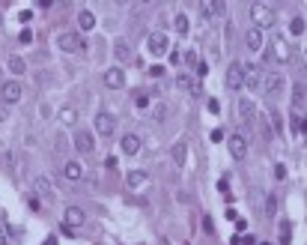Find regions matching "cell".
Here are the masks:
<instances>
[{
    "mask_svg": "<svg viewBox=\"0 0 307 245\" xmlns=\"http://www.w3.org/2000/svg\"><path fill=\"white\" fill-rule=\"evenodd\" d=\"M251 21H254L256 30L262 33V30H269V27L277 24V15H274V9L269 3H254V6H251Z\"/></svg>",
    "mask_w": 307,
    "mask_h": 245,
    "instance_id": "1",
    "label": "cell"
},
{
    "mask_svg": "<svg viewBox=\"0 0 307 245\" xmlns=\"http://www.w3.org/2000/svg\"><path fill=\"white\" fill-rule=\"evenodd\" d=\"M146 51L152 54V57H161V54L170 51V39L167 33H161V30H155V33L146 36Z\"/></svg>",
    "mask_w": 307,
    "mask_h": 245,
    "instance_id": "2",
    "label": "cell"
},
{
    "mask_svg": "<svg viewBox=\"0 0 307 245\" xmlns=\"http://www.w3.org/2000/svg\"><path fill=\"white\" fill-rule=\"evenodd\" d=\"M21 96H24V87L18 84V81H3V87H0V99H3V105H18L21 102Z\"/></svg>",
    "mask_w": 307,
    "mask_h": 245,
    "instance_id": "3",
    "label": "cell"
},
{
    "mask_svg": "<svg viewBox=\"0 0 307 245\" xmlns=\"http://www.w3.org/2000/svg\"><path fill=\"white\" fill-rule=\"evenodd\" d=\"M57 48H60V51H66V54H78L81 51V48H84V42H81V36L78 33H60L57 36Z\"/></svg>",
    "mask_w": 307,
    "mask_h": 245,
    "instance_id": "4",
    "label": "cell"
},
{
    "mask_svg": "<svg viewBox=\"0 0 307 245\" xmlns=\"http://www.w3.org/2000/svg\"><path fill=\"white\" fill-rule=\"evenodd\" d=\"M283 84H287V81H283L280 72H269V75H262V84H259V87H262L266 96H277V93L283 90Z\"/></svg>",
    "mask_w": 307,
    "mask_h": 245,
    "instance_id": "5",
    "label": "cell"
},
{
    "mask_svg": "<svg viewBox=\"0 0 307 245\" xmlns=\"http://www.w3.org/2000/svg\"><path fill=\"white\" fill-rule=\"evenodd\" d=\"M262 84V69L259 66H242V87L256 90Z\"/></svg>",
    "mask_w": 307,
    "mask_h": 245,
    "instance_id": "6",
    "label": "cell"
},
{
    "mask_svg": "<svg viewBox=\"0 0 307 245\" xmlns=\"http://www.w3.org/2000/svg\"><path fill=\"white\" fill-rule=\"evenodd\" d=\"M114 129H117V120H114L107 111H99V114H96V132H99L102 138H111Z\"/></svg>",
    "mask_w": 307,
    "mask_h": 245,
    "instance_id": "7",
    "label": "cell"
},
{
    "mask_svg": "<svg viewBox=\"0 0 307 245\" xmlns=\"http://www.w3.org/2000/svg\"><path fill=\"white\" fill-rule=\"evenodd\" d=\"M230 156L236 158V161H245V156H248V138L245 135H230Z\"/></svg>",
    "mask_w": 307,
    "mask_h": 245,
    "instance_id": "8",
    "label": "cell"
},
{
    "mask_svg": "<svg viewBox=\"0 0 307 245\" xmlns=\"http://www.w3.org/2000/svg\"><path fill=\"white\" fill-rule=\"evenodd\" d=\"M75 150H78L81 156H90V153L96 150V138H93L90 132H84V129H81V132H75Z\"/></svg>",
    "mask_w": 307,
    "mask_h": 245,
    "instance_id": "9",
    "label": "cell"
},
{
    "mask_svg": "<svg viewBox=\"0 0 307 245\" xmlns=\"http://www.w3.org/2000/svg\"><path fill=\"white\" fill-rule=\"evenodd\" d=\"M104 87L122 90V87H125V72H122L120 66H111V69L104 72Z\"/></svg>",
    "mask_w": 307,
    "mask_h": 245,
    "instance_id": "10",
    "label": "cell"
},
{
    "mask_svg": "<svg viewBox=\"0 0 307 245\" xmlns=\"http://www.w3.org/2000/svg\"><path fill=\"white\" fill-rule=\"evenodd\" d=\"M84 221H86V215H84V210H81V207H69L66 215H63V228H69V230L81 228Z\"/></svg>",
    "mask_w": 307,
    "mask_h": 245,
    "instance_id": "11",
    "label": "cell"
},
{
    "mask_svg": "<svg viewBox=\"0 0 307 245\" xmlns=\"http://www.w3.org/2000/svg\"><path fill=\"white\" fill-rule=\"evenodd\" d=\"M239 117H242V122H245V126L256 122V108H254V102H251L248 96H242V99H239Z\"/></svg>",
    "mask_w": 307,
    "mask_h": 245,
    "instance_id": "12",
    "label": "cell"
},
{
    "mask_svg": "<svg viewBox=\"0 0 307 245\" xmlns=\"http://www.w3.org/2000/svg\"><path fill=\"white\" fill-rule=\"evenodd\" d=\"M140 135H135V132H128V135H122V153L125 156H137L140 153Z\"/></svg>",
    "mask_w": 307,
    "mask_h": 245,
    "instance_id": "13",
    "label": "cell"
},
{
    "mask_svg": "<svg viewBox=\"0 0 307 245\" xmlns=\"http://www.w3.org/2000/svg\"><path fill=\"white\" fill-rule=\"evenodd\" d=\"M242 66L245 63H230V69H227V87L230 90H242Z\"/></svg>",
    "mask_w": 307,
    "mask_h": 245,
    "instance_id": "14",
    "label": "cell"
},
{
    "mask_svg": "<svg viewBox=\"0 0 307 245\" xmlns=\"http://www.w3.org/2000/svg\"><path fill=\"white\" fill-rule=\"evenodd\" d=\"M176 87L185 90V93H191V96H200V87L194 84V78H191L188 72H179V78H176Z\"/></svg>",
    "mask_w": 307,
    "mask_h": 245,
    "instance_id": "15",
    "label": "cell"
},
{
    "mask_svg": "<svg viewBox=\"0 0 307 245\" xmlns=\"http://www.w3.org/2000/svg\"><path fill=\"white\" fill-rule=\"evenodd\" d=\"M63 176H66L69 182H78V179L84 176V168H81V161H66V165H63Z\"/></svg>",
    "mask_w": 307,
    "mask_h": 245,
    "instance_id": "16",
    "label": "cell"
},
{
    "mask_svg": "<svg viewBox=\"0 0 307 245\" xmlns=\"http://www.w3.org/2000/svg\"><path fill=\"white\" fill-rule=\"evenodd\" d=\"M114 54H117L120 63H128V60H131V45H128V39H117V42H114Z\"/></svg>",
    "mask_w": 307,
    "mask_h": 245,
    "instance_id": "17",
    "label": "cell"
},
{
    "mask_svg": "<svg viewBox=\"0 0 307 245\" xmlns=\"http://www.w3.org/2000/svg\"><path fill=\"white\" fill-rule=\"evenodd\" d=\"M301 111H304V84L298 81L292 87V114H301Z\"/></svg>",
    "mask_w": 307,
    "mask_h": 245,
    "instance_id": "18",
    "label": "cell"
},
{
    "mask_svg": "<svg viewBox=\"0 0 307 245\" xmlns=\"http://www.w3.org/2000/svg\"><path fill=\"white\" fill-rule=\"evenodd\" d=\"M200 12H203V18L221 15V12H224V3H221V0H203V3H200Z\"/></svg>",
    "mask_w": 307,
    "mask_h": 245,
    "instance_id": "19",
    "label": "cell"
},
{
    "mask_svg": "<svg viewBox=\"0 0 307 245\" xmlns=\"http://www.w3.org/2000/svg\"><path fill=\"white\" fill-rule=\"evenodd\" d=\"M245 42H248V48H251V51H262V33H259V30H256V27H251V30H248V33H245Z\"/></svg>",
    "mask_w": 307,
    "mask_h": 245,
    "instance_id": "20",
    "label": "cell"
},
{
    "mask_svg": "<svg viewBox=\"0 0 307 245\" xmlns=\"http://www.w3.org/2000/svg\"><path fill=\"white\" fill-rule=\"evenodd\" d=\"M185 158H188V144H185V140H176V144H173V161L182 168Z\"/></svg>",
    "mask_w": 307,
    "mask_h": 245,
    "instance_id": "21",
    "label": "cell"
},
{
    "mask_svg": "<svg viewBox=\"0 0 307 245\" xmlns=\"http://www.w3.org/2000/svg\"><path fill=\"white\" fill-rule=\"evenodd\" d=\"M78 27H81V30H93V27H96V15H93L90 9H81V12H78Z\"/></svg>",
    "mask_w": 307,
    "mask_h": 245,
    "instance_id": "22",
    "label": "cell"
},
{
    "mask_svg": "<svg viewBox=\"0 0 307 245\" xmlns=\"http://www.w3.org/2000/svg\"><path fill=\"white\" fill-rule=\"evenodd\" d=\"M146 179H149V176H146V171H131V174L125 176V182H128L131 189H140V186H146Z\"/></svg>",
    "mask_w": 307,
    "mask_h": 245,
    "instance_id": "23",
    "label": "cell"
},
{
    "mask_svg": "<svg viewBox=\"0 0 307 245\" xmlns=\"http://www.w3.org/2000/svg\"><path fill=\"white\" fill-rule=\"evenodd\" d=\"M274 60H280V63H287L290 60V48H287V42L283 39H274Z\"/></svg>",
    "mask_w": 307,
    "mask_h": 245,
    "instance_id": "24",
    "label": "cell"
},
{
    "mask_svg": "<svg viewBox=\"0 0 307 245\" xmlns=\"http://www.w3.org/2000/svg\"><path fill=\"white\" fill-rule=\"evenodd\" d=\"M6 66H9V72H15V75H24V72H27V63H24L21 57H15V54L9 57V63H6Z\"/></svg>",
    "mask_w": 307,
    "mask_h": 245,
    "instance_id": "25",
    "label": "cell"
},
{
    "mask_svg": "<svg viewBox=\"0 0 307 245\" xmlns=\"http://www.w3.org/2000/svg\"><path fill=\"white\" fill-rule=\"evenodd\" d=\"M60 122H63V126H75V122H78V111H75V108H63V111H60Z\"/></svg>",
    "mask_w": 307,
    "mask_h": 245,
    "instance_id": "26",
    "label": "cell"
},
{
    "mask_svg": "<svg viewBox=\"0 0 307 245\" xmlns=\"http://www.w3.org/2000/svg\"><path fill=\"white\" fill-rule=\"evenodd\" d=\"M173 27H176V33L179 36H188V15L185 12H179V15L173 18Z\"/></svg>",
    "mask_w": 307,
    "mask_h": 245,
    "instance_id": "27",
    "label": "cell"
},
{
    "mask_svg": "<svg viewBox=\"0 0 307 245\" xmlns=\"http://www.w3.org/2000/svg\"><path fill=\"white\" fill-rule=\"evenodd\" d=\"M36 192L42 194V197H51V182H48V176H36Z\"/></svg>",
    "mask_w": 307,
    "mask_h": 245,
    "instance_id": "28",
    "label": "cell"
},
{
    "mask_svg": "<svg viewBox=\"0 0 307 245\" xmlns=\"http://www.w3.org/2000/svg\"><path fill=\"white\" fill-rule=\"evenodd\" d=\"M290 33L292 36H304V18H301V15L290 21Z\"/></svg>",
    "mask_w": 307,
    "mask_h": 245,
    "instance_id": "29",
    "label": "cell"
},
{
    "mask_svg": "<svg viewBox=\"0 0 307 245\" xmlns=\"http://www.w3.org/2000/svg\"><path fill=\"white\" fill-rule=\"evenodd\" d=\"M292 135L304 138V117H298V114H292Z\"/></svg>",
    "mask_w": 307,
    "mask_h": 245,
    "instance_id": "30",
    "label": "cell"
},
{
    "mask_svg": "<svg viewBox=\"0 0 307 245\" xmlns=\"http://www.w3.org/2000/svg\"><path fill=\"white\" fill-rule=\"evenodd\" d=\"M152 117H155V120H164V117H167V105H164V102H158V105L152 108Z\"/></svg>",
    "mask_w": 307,
    "mask_h": 245,
    "instance_id": "31",
    "label": "cell"
},
{
    "mask_svg": "<svg viewBox=\"0 0 307 245\" xmlns=\"http://www.w3.org/2000/svg\"><path fill=\"white\" fill-rule=\"evenodd\" d=\"M18 39H21V45H30V42H33V33H30V30H21Z\"/></svg>",
    "mask_w": 307,
    "mask_h": 245,
    "instance_id": "32",
    "label": "cell"
},
{
    "mask_svg": "<svg viewBox=\"0 0 307 245\" xmlns=\"http://www.w3.org/2000/svg\"><path fill=\"white\" fill-rule=\"evenodd\" d=\"M287 176V168L283 165H274V179H283Z\"/></svg>",
    "mask_w": 307,
    "mask_h": 245,
    "instance_id": "33",
    "label": "cell"
},
{
    "mask_svg": "<svg viewBox=\"0 0 307 245\" xmlns=\"http://www.w3.org/2000/svg\"><path fill=\"white\" fill-rule=\"evenodd\" d=\"M149 75H152V78H161V75H164V66H161V63H158V66H152V69H149Z\"/></svg>",
    "mask_w": 307,
    "mask_h": 245,
    "instance_id": "34",
    "label": "cell"
},
{
    "mask_svg": "<svg viewBox=\"0 0 307 245\" xmlns=\"http://www.w3.org/2000/svg\"><path fill=\"white\" fill-rule=\"evenodd\" d=\"M266 212H269V215H274V212H277V200H274V194L269 197V210H266Z\"/></svg>",
    "mask_w": 307,
    "mask_h": 245,
    "instance_id": "35",
    "label": "cell"
},
{
    "mask_svg": "<svg viewBox=\"0 0 307 245\" xmlns=\"http://www.w3.org/2000/svg\"><path fill=\"white\" fill-rule=\"evenodd\" d=\"M185 63H188V66H197V54L188 51V54H185Z\"/></svg>",
    "mask_w": 307,
    "mask_h": 245,
    "instance_id": "36",
    "label": "cell"
},
{
    "mask_svg": "<svg viewBox=\"0 0 307 245\" xmlns=\"http://www.w3.org/2000/svg\"><path fill=\"white\" fill-rule=\"evenodd\" d=\"M0 245H9V233H6L3 224H0Z\"/></svg>",
    "mask_w": 307,
    "mask_h": 245,
    "instance_id": "37",
    "label": "cell"
},
{
    "mask_svg": "<svg viewBox=\"0 0 307 245\" xmlns=\"http://www.w3.org/2000/svg\"><path fill=\"white\" fill-rule=\"evenodd\" d=\"M104 168H111V171H114V168H117V156H107V158H104Z\"/></svg>",
    "mask_w": 307,
    "mask_h": 245,
    "instance_id": "38",
    "label": "cell"
},
{
    "mask_svg": "<svg viewBox=\"0 0 307 245\" xmlns=\"http://www.w3.org/2000/svg\"><path fill=\"white\" fill-rule=\"evenodd\" d=\"M197 75H200V78H203V75H209V66H206V63H197Z\"/></svg>",
    "mask_w": 307,
    "mask_h": 245,
    "instance_id": "39",
    "label": "cell"
},
{
    "mask_svg": "<svg viewBox=\"0 0 307 245\" xmlns=\"http://www.w3.org/2000/svg\"><path fill=\"white\" fill-rule=\"evenodd\" d=\"M209 111H212V114H218V111H221V105H218L215 99H209Z\"/></svg>",
    "mask_w": 307,
    "mask_h": 245,
    "instance_id": "40",
    "label": "cell"
},
{
    "mask_svg": "<svg viewBox=\"0 0 307 245\" xmlns=\"http://www.w3.org/2000/svg\"><path fill=\"white\" fill-rule=\"evenodd\" d=\"M9 114H6V105H0V120H6Z\"/></svg>",
    "mask_w": 307,
    "mask_h": 245,
    "instance_id": "41",
    "label": "cell"
},
{
    "mask_svg": "<svg viewBox=\"0 0 307 245\" xmlns=\"http://www.w3.org/2000/svg\"><path fill=\"white\" fill-rule=\"evenodd\" d=\"M0 24H3V15H0Z\"/></svg>",
    "mask_w": 307,
    "mask_h": 245,
    "instance_id": "42",
    "label": "cell"
}]
</instances>
